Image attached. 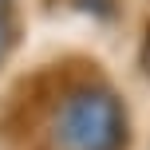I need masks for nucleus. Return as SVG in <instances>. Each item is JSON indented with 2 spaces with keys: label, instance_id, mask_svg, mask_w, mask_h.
<instances>
[]
</instances>
